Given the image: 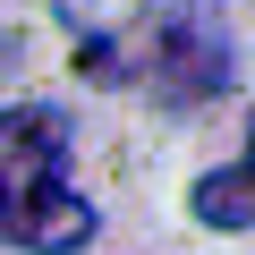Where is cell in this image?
<instances>
[{
	"label": "cell",
	"mask_w": 255,
	"mask_h": 255,
	"mask_svg": "<svg viewBox=\"0 0 255 255\" xmlns=\"http://www.w3.org/2000/svg\"><path fill=\"white\" fill-rule=\"evenodd\" d=\"M77 68L111 94H153L170 111L238 85L230 26L213 0H60Z\"/></svg>",
	"instance_id": "cell-1"
},
{
	"label": "cell",
	"mask_w": 255,
	"mask_h": 255,
	"mask_svg": "<svg viewBox=\"0 0 255 255\" xmlns=\"http://www.w3.org/2000/svg\"><path fill=\"white\" fill-rule=\"evenodd\" d=\"M68 119L51 102L0 111V247L17 255H77L94 238V204L68 179Z\"/></svg>",
	"instance_id": "cell-2"
},
{
	"label": "cell",
	"mask_w": 255,
	"mask_h": 255,
	"mask_svg": "<svg viewBox=\"0 0 255 255\" xmlns=\"http://www.w3.org/2000/svg\"><path fill=\"white\" fill-rule=\"evenodd\" d=\"M196 221H213V230H247L255 213H247V162H221L204 187H196Z\"/></svg>",
	"instance_id": "cell-3"
}]
</instances>
